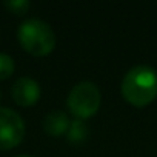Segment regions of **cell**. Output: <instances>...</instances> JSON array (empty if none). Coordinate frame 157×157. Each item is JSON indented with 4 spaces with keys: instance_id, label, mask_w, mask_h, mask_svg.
Segmentation results:
<instances>
[{
    "instance_id": "7a4b0ae2",
    "label": "cell",
    "mask_w": 157,
    "mask_h": 157,
    "mask_svg": "<svg viewBox=\"0 0 157 157\" xmlns=\"http://www.w3.org/2000/svg\"><path fill=\"white\" fill-rule=\"evenodd\" d=\"M17 39L20 46L34 57H45L56 48L52 28L40 19L25 20L17 29Z\"/></svg>"
},
{
    "instance_id": "52a82bcc",
    "label": "cell",
    "mask_w": 157,
    "mask_h": 157,
    "mask_svg": "<svg viewBox=\"0 0 157 157\" xmlns=\"http://www.w3.org/2000/svg\"><path fill=\"white\" fill-rule=\"evenodd\" d=\"M90 136V129H88V125L85 123V120H72L71 122V126L68 129V134H66V139L69 143L72 145H82Z\"/></svg>"
},
{
    "instance_id": "9c48e42d",
    "label": "cell",
    "mask_w": 157,
    "mask_h": 157,
    "mask_svg": "<svg viewBox=\"0 0 157 157\" xmlns=\"http://www.w3.org/2000/svg\"><path fill=\"white\" fill-rule=\"evenodd\" d=\"M3 5L10 13H13L16 16H23L31 8V3L28 0H10V2H5Z\"/></svg>"
},
{
    "instance_id": "3957f363",
    "label": "cell",
    "mask_w": 157,
    "mask_h": 157,
    "mask_svg": "<svg viewBox=\"0 0 157 157\" xmlns=\"http://www.w3.org/2000/svg\"><path fill=\"white\" fill-rule=\"evenodd\" d=\"M102 103V94L96 83L93 82H80L68 94L66 106L74 117L78 120H86L93 117Z\"/></svg>"
},
{
    "instance_id": "277c9868",
    "label": "cell",
    "mask_w": 157,
    "mask_h": 157,
    "mask_svg": "<svg viewBox=\"0 0 157 157\" xmlns=\"http://www.w3.org/2000/svg\"><path fill=\"white\" fill-rule=\"evenodd\" d=\"M25 137V122L19 113L0 106V149L8 151L20 145Z\"/></svg>"
},
{
    "instance_id": "ba28073f",
    "label": "cell",
    "mask_w": 157,
    "mask_h": 157,
    "mask_svg": "<svg viewBox=\"0 0 157 157\" xmlns=\"http://www.w3.org/2000/svg\"><path fill=\"white\" fill-rule=\"evenodd\" d=\"M16 71V63L11 56L0 52V80H6L10 78Z\"/></svg>"
},
{
    "instance_id": "30bf717a",
    "label": "cell",
    "mask_w": 157,
    "mask_h": 157,
    "mask_svg": "<svg viewBox=\"0 0 157 157\" xmlns=\"http://www.w3.org/2000/svg\"><path fill=\"white\" fill-rule=\"evenodd\" d=\"M16 157H33V155H26V154H22V155H16Z\"/></svg>"
},
{
    "instance_id": "5b68a950",
    "label": "cell",
    "mask_w": 157,
    "mask_h": 157,
    "mask_svg": "<svg viewBox=\"0 0 157 157\" xmlns=\"http://www.w3.org/2000/svg\"><path fill=\"white\" fill-rule=\"evenodd\" d=\"M11 96L19 106L28 108L39 102L40 99V86L31 77H20L14 82Z\"/></svg>"
},
{
    "instance_id": "8992f818",
    "label": "cell",
    "mask_w": 157,
    "mask_h": 157,
    "mask_svg": "<svg viewBox=\"0 0 157 157\" xmlns=\"http://www.w3.org/2000/svg\"><path fill=\"white\" fill-rule=\"evenodd\" d=\"M71 120L63 111H51L43 119V131L51 137H62L68 134Z\"/></svg>"
},
{
    "instance_id": "6da1fadb",
    "label": "cell",
    "mask_w": 157,
    "mask_h": 157,
    "mask_svg": "<svg viewBox=\"0 0 157 157\" xmlns=\"http://www.w3.org/2000/svg\"><path fill=\"white\" fill-rule=\"evenodd\" d=\"M120 91L129 105L136 108L148 106L157 97V72L146 65L131 68L123 77Z\"/></svg>"
},
{
    "instance_id": "8fae6325",
    "label": "cell",
    "mask_w": 157,
    "mask_h": 157,
    "mask_svg": "<svg viewBox=\"0 0 157 157\" xmlns=\"http://www.w3.org/2000/svg\"><path fill=\"white\" fill-rule=\"evenodd\" d=\"M0 99H2V93H0Z\"/></svg>"
}]
</instances>
